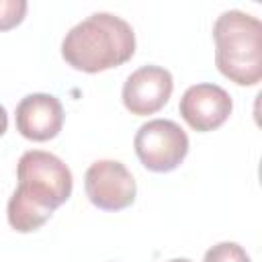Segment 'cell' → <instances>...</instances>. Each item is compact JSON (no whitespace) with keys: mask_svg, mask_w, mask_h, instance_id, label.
I'll use <instances>...</instances> for the list:
<instances>
[{"mask_svg":"<svg viewBox=\"0 0 262 262\" xmlns=\"http://www.w3.org/2000/svg\"><path fill=\"white\" fill-rule=\"evenodd\" d=\"M174 90L172 74L160 66L135 70L123 84V104L131 115H154L170 100Z\"/></svg>","mask_w":262,"mask_h":262,"instance_id":"cell-6","label":"cell"},{"mask_svg":"<svg viewBox=\"0 0 262 262\" xmlns=\"http://www.w3.org/2000/svg\"><path fill=\"white\" fill-rule=\"evenodd\" d=\"M217 70L239 86L262 80V23L242 10H227L213 25Z\"/></svg>","mask_w":262,"mask_h":262,"instance_id":"cell-3","label":"cell"},{"mask_svg":"<svg viewBox=\"0 0 262 262\" xmlns=\"http://www.w3.org/2000/svg\"><path fill=\"white\" fill-rule=\"evenodd\" d=\"M135 53L131 25L108 12H94L61 41V55L74 70L96 74L127 63Z\"/></svg>","mask_w":262,"mask_h":262,"instance_id":"cell-2","label":"cell"},{"mask_svg":"<svg viewBox=\"0 0 262 262\" xmlns=\"http://www.w3.org/2000/svg\"><path fill=\"white\" fill-rule=\"evenodd\" d=\"M133 145L147 170L172 172L188 154V135L170 119H154L137 129Z\"/></svg>","mask_w":262,"mask_h":262,"instance_id":"cell-4","label":"cell"},{"mask_svg":"<svg viewBox=\"0 0 262 262\" xmlns=\"http://www.w3.org/2000/svg\"><path fill=\"white\" fill-rule=\"evenodd\" d=\"M203 262H252L246 250L235 242H219L207 250Z\"/></svg>","mask_w":262,"mask_h":262,"instance_id":"cell-9","label":"cell"},{"mask_svg":"<svg viewBox=\"0 0 262 262\" xmlns=\"http://www.w3.org/2000/svg\"><path fill=\"white\" fill-rule=\"evenodd\" d=\"M8 129V115H6V108L0 104V137L6 133Z\"/></svg>","mask_w":262,"mask_h":262,"instance_id":"cell-11","label":"cell"},{"mask_svg":"<svg viewBox=\"0 0 262 262\" xmlns=\"http://www.w3.org/2000/svg\"><path fill=\"white\" fill-rule=\"evenodd\" d=\"M88 201L102 211H121L135 201V178L117 160H98L90 164L84 176Z\"/></svg>","mask_w":262,"mask_h":262,"instance_id":"cell-5","label":"cell"},{"mask_svg":"<svg viewBox=\"0 0 262 262\" xmlns=\"http://www.w3.org/2000/svg\"><path fill=\"white\" fill-rule=\"evenodd\" d=\"M27 14V2L23 0H0V31H10L23 23Z\"/></svg>","mask_w":262,"mask_h":262,"instance_id":"cell-10","label":"cell"},{"mask_svg":"<svg viewBox=\"0 0 262 262\" xmlns=\"http://www.w3.org/2000/svg\"><path fill=\"white\" fill-rule=\"evenodd\" d=\"M233 102L227 90L217 84H194L180 98V117L199 133L221 127L231 115Z\"/></svg>","mask_w":262,"mask_h":262,"instance_id":"cell-7","label":"cell"},{"mask_svg":"<svg viewBox=\"0 0 262 262\" xmlns=\"http://www.w3.org/2000/svg\"><path fill=\"white\" fill-rule=\"evenodd\" d=\"M16 131L31 141H49L63 127V106L53 94H27L16 106Z\"/></svg>","mask_w":262,"mask_h":262,"instance_id":"cell-8","label":"cell"},{"mask_svg":"<svg viewBox=\"0 0 262 262\" xmlns=\"http://www.w3.org/2000/svg\"><path fill=\"white\" fill-rule=\"evenodd\" d=\"M168 262H192V260H188V258H172Z\"/></svg>","mask_w":262,"mask_h":262,"instance_id":"cell-12","label":"cell"},{"mask_svg":"<svg viewBox=\"0 0 262 262\" xmlns=\"http://www.w3.org/2000/svg\"><path fill=\"white\" fill-rule=\"evenodd\" d=\"M18 184L8 199L6 217L12 229L31 233L45 225L72 194V172L53 154L29 149L16 166Z\"/></svg>","mask_w":262,"mask_h":262,"instance_id":"cell-1","label":"cell"}]
</instances>
